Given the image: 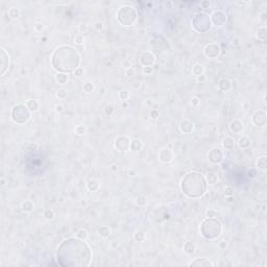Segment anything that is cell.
Masks as SVG:
<instances>
[{"label": "cell", "mask_w": 267, "mask_h": 267, "mask_svg": "<svg viewBox=\"0 0 267 267\" xmlns=\"http://www.w3.org/2000/svg\"><path fill=\"white\" fill-rule=\"evenodd\" d=\"M151 117H152L153 119L158 118V117H159V113L156 112V111H152V112H151Z\"/></svg>", "instance_id": "obj_25"}, {"label": "cell", "mask_w": 267, "mask_h": 267, "mask_svg": "<svg viewBox=\"0 0 267 267\" xmlns=\"http://www.w3.org/2000/svg\"><path fill=\"white\" fill-rule=\"evenodd\" d=\"M82 73H84V70H82L81 68H77V69H75V76L81 77V76L82 75Z\"/></svg>", "instance_id": "obj_21"}, {"label": "cell", "mask_w": 267, "mask_h": 267, "mask_svg": "<svg viewBox=\"0 0 267 267\" xmlns=\"http://www.w3.org/2000/svg\"><path fill=\"white\" fill-rule=\"evenodd\" d=\"M184 249H185V252H187V254H193V252H195V245L193 242H187V243L185 244V246H184Z\"/></svg>", "instance_id": "obj_4"}, {"label": "cell", "mask_w": 267, "mask_h": 267, "mask_svg": "<svg viewBox=\"0 0 267 267\" xmlns=\"http://www.w3.org/2000/svg\"><path fill=\"white\" fill-rule=\"evenodd\" d=\"M43 28H44V26H43L42 23H37V24L35 25V29L38 30V31H41V30H43Z\"/></svg>", "instance_id": "obj_22"}, {"label": "cell", "mask_w": 267, "mask_h": 267, "mask_svg": "<svg viewBox=\"0 0 267 267\" xmlns=\"http://www.w3.org/2000/svg\"><path fill=\"white\" fill-rule=\"evenodd\" d=\"M77 237L84 239V240H86V239L88 238V232L86 230H79L77 232Z\"/></svg>", "instance_id": "obj_11"}, {"label": "cell", "mask_w": 267, "mask_h": 267, "mask_svg": "<svg viewBox=\"0 0 267 267\" xmlns=\"http://www.w3.org/2000/svg\"><path fill=\"white\" fill-rule=\"evenodd\" d=\"M1 67H2V70H1V75H3V74L5 73V71L7 70V68H9V63H6V59H9V55H7V53L5 52V50L3 48H1Z\"/></svg>", "instance_id": "obj_2"}, {"label": "cell", "mask_w": 267, "mask_h": 267, "mask_svg": "<svg viewBox=\"0 0 267 267\" xmlns=\"http://www.w3.org/2000/svg\"><path fill=\"white\" fill-rule=\"evenodd\" d=\"M75 42L77 44H81L82 42H84V37H82V35H77V37L75 38Z\"/></svg>", "instance_id": "obj_23"}, {"label": "cell", "mask_w": 267, "mask_h": 267, "mask_svg": "<svg viewBox=\"0 0 267 267\" xmlns=\"http://www.w3.org/2000/svg\"><path fill=\"white\" fill-rule=\"evenodd\" d=\"M62 110H63V106H56V111H60V112Z\"/></svg>", "instance_id": "obj_29"}, {"label": "cell", "mask_w": 267, "mask_h": 267, "mask_svg": "<svg viewBox=\"0 0 267 267\" xmlns=\"http://www.w3.org/2000/svg\"><path fill=\"white\" fill-rule=\"evenodd\" d=\"M22 209H23L24 211H31L32 209H34V205H32L31 202L27 200V202H23V205H22Z\"/></svg>", "instance_id": "obj_7"}, {"label": "cell", "mask_w": 267, "mask_h": 267, "mask_svg": "<svg viewBox=\"0 0 267 267\" xmlns=\"http://www.w3.org/2000/svg\"><path fill=\"white\" fill-rule=\"evenodd\" d=\"M216 212L215 211H213V210H209L208 212H207V216L208 217H210V218H214V217H216Z\"/></svg>", "instance_id": "obj_20"}, {"label": "cell", "mask_w": 267, "mask_h": 267, "mask_svg": "<svg viewBox=\"0 0 267 267\" xmlns=\"http://www.w3.org/2000/svg\"><path fill=\"white\" fill-rule=\"evenodd\" d=\"M198 102H199V101H198V98L194 97L193 99H192V104H194V106H197Z\"/></svg>", "instance_id": "obj_26"}, {"label": "cell", "mask_w": 267, "mask_h": 267, "mask_svg": "<svg viewBox=\"0 0 267 267\" xmlns=\"http://www.w3.org/2000/svg\"><path fill=\"white\" fill-rule=\"evenodd\" d=\"M233 191H234V189L232 188V187H225V189H224V192H225V194L227 195V196H232L233 195Z\"/></svg>", "instance_id": "obj_17"}, {"label": "cell", "mask_w": 267, "mask_h": 267, "mask_svg": "<svg viewBox=\"0 0 267 267\" xmlns=\"http://www.w3.org/2000/svg\"><path fill=\"white\" fill-rule=\"evenodd\" d=\"M126 73H127V75H128V76H131V74L134 73V70L129 69V70H127V71H126Z\"/></svg>", "instance_id": "obj_28"}, {"label": "cell", "mask_w": 267, "mask_h": 267, "mask_svg": "<svg viewBox=\"0 0 267 267\" xmlns=\"http://www.w3.org/2000/svg\"><path fill=\"white\" fill-rule=\"evenodd\" d=\"M84 89H85V91H86V92H91V91H92L93 89H94V87H93V85L92 84H90V82H87L86 85H85V87H84Z\"/></svg>", "instance_id": "obj_15"}, {"label": "cell", "mask_w": 267, "mask_h": 267, "mask_svg": "<svg viewBox=\"0 0 267 267\" xmlns=\"http://www.w3.org/2000/svg\"><path fill=\"white\" fill-rule=\"evenodd\" d=\"M190 266H213V263L207 259H196L195 261L189 264Z\"/></svg>", "instance_id": "obj_3"}, {"label": "cell", "mask_w": 267, "mask_h": 267, "mask_svg": "<svg viewBox=\"0 0 267 267\" xmlns=\"http://www.w3.org/2000/svg\"><path fill=\"white\" fill-rule=\"evenodd\" d=\"M228 144L234 145V140H233L232 138H227V139L224 140V143H223V146H224L225 148H227V149H231V148H232L233 146H228Z\"/></svg>", "instance_id": "obj_12"}, {"label": "cell", "mask_w": 267, "mask_h": 267, "mask_svg": "<svg viewBox=\"0 0 267 267\" xmlns=\"http://www.w3.org/2000/svg\"><path fill=\"white\" fill-rule=\"evenodd\" d=\"M56 79L60 84H65L66 81H68V76L65 75V74H57L56 75Z\"/></svg>", "instance_id": "obj_9"}, {"label": "cell", "mask_w": 267, "mask_h": 267, "mask_svg": "<svg viewBox=\"0 0 267 267\" xmlns=\"http://www.w3.org/2000/svg\"><path fill=\"white\" fill-rule=\"evenodd\" d=\"M192 72H193V74H194V75H196V76L202 75V72H203L202 66V65H198V64L195 65L194 67H193V69H192Z\"/></svg>", "instance_id": "obj_5"}, {"label": "cell", "mask_w": 267, "mask_h": 267, "mask_svg": "<svg viewBox=\"0 0 267 267\" xmlns=\"http://www.w3.org/2000/svg\"><path fill=\"white\" fill-rule=\"evenodd\" d=\"M20 118H23L24 122L28 120L29 118V113L27 111V108L23 104H19V106H16L13 110V119L16 122L21 123V119Z\"/></svg>", "instance_id": "obj_1"}, {"label": "cell", "mask_w": 267, "mask_h": 267, "mask_svg": "<svg viewBox=\"0 0 267 267\" xmlns=\"http://www.w3.org/2000/svg\"><path fill=\"white\" fill-rule=\"evenodd\" d=\"M119 96H120L121 99L125 100V99H127V97H128V92H127V91H125V90H123V91H121V92H120Z\"/></svg>", "instance_id": "obj_16"}, {"label": "cell", "mask_w": 267, "mask_h": 267, "mask_svg": "<svg viewBox=\"0 0 267 267\" xmlns=\"http://www.w3.org/2000/svg\"><path fill=\"white\" fill-rule=\"evenodd\" d=\"M227 199V202H232V196H228Z\"/></svg>", "instance_id": "obj_30"}, {"label": "cell", "mask_w": 267, "mask_h": 267, "mask_svg": "<svg viewBox=\"0 0 267 267\" xmlns=\"http://www.w3.org/2000/svg\"><path fill=\"white\" fill-rule=\"evenodd\" d=\"M258 167L260 169H263L265 170L266 169V158L265 156H262V158H260L258 160Z\"/></svg>", "instance_id": "obj_6"}, {"label": "cell", "mask_w": 267, "mask_h": 267, "mask_svg": "<svg viewBox=\"0 0 267 267\" xmlns=\"http://www.w3.org/2000/svg\"><path fill=\"white\" fill-rule=\"evenodd\" d=\"M27 108L30 109L31 111H35L38 109V102L35 100H29L27 102Z\"/></svg>", "instance_id": "obj_8"}, {"label": "cell", "mask_w": 267, "mask_h": 267, "mask_svg": "<svg viewBox=\"0 0 267 267\" xmlns=\"http://www.w3.org/2000/svg\"><path fill=\"white\" fill-rule=\"evenodd\" d=\"M9 15H10V18L15 19V18H17L18 16H19V12H18V10H16L15 7H13V9H10V10H9Z\"/></svg>", "instance_id": "obj_10"}, {"label": "cell", "mask_w": 267, "mask_h": 267, "mask_svg": "<svg viewBox=\"0 0 267 267\" xmlns=\"http://www.w3.org/2000/svg\"><path fill=\"white\" fill-rule=\"evenodd\" d=\"M102 27H103V24L101 23V22H96L95 23V28L97 29V30H100V29H102Z\"/></svg>", "instance_id": "obj_24"}, {"label": "cell", "mask_w": 267, "mask_h": 267, "mask_svg": "<svg viewBox=\"0 0 267 267\" xmlns=\"http://www.w3.org/2000/svg\"><path fill=\"white\" fill-rule=\"evenodd\" d=\"M44 216H45L47 219H53V217H54V212L52 211V210H46L45 213H44Z\"/></svg>", "instance_id": "obj_13"}, {"label": "cell", "mask_w": 267, "mask_h": 267, "mask_svg": "<svg viewBox=\"0 0 267 267\" xmlns=\"http://www.w3.org/2000/svg\"><path fill=\"white\" fill-rule=\"evenodd\" d=\"M66 95H67V92H66L65 90H60V91H57V97H60V98H65L66 97Z\"/></svg>", "instance_id": "obj_19"}, {"label": "cell", "mask_w": 267, "mask_h": 267, "mask_svg": "<svg viewBox=\"0 0 267 267\" xmlns=\"http://www.w3.org/2000/svg\"><path fill=\"white\" fill-rule=\"evenodd\" d=\"M147 202L146 198L143 197V196H139L138 198H137V203H138L139 206H145Z\"/></svg>", "instance_id": "obj_14"}, {"label": "cell", "mask_w": 267, "mask_h": 267, "mask_svg": "<svg viewBox=\"0 0 267 267\" xmlns=\"http://www.w3.org/2000/svg\"><path fill=\"white\" fill-rule=\"evenodd\" d=\"M144 72H146V73L151 72V68H150V67H145V68H144Z\"/></svg>", "instance_id": "obj_27"}, {"label": "cell", "mask_w": 267, "mask_h": 267, "mask_svg": "<svg viewBox=\"0 0 267 267\" xmlns=\"http://www.w3.org/2000/svg\"><path fill=\"white\" fill-rule=\"evenodd\" d=\"M75 131L76 133H77L78 135H82V134H85V131H86V129H85V127L84 126H77V127L75 128Z\"/></svg>", "instance_id": "obj_18"}]
</instances>
